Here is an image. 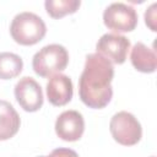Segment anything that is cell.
<instances>
[{"label": "cell", "mask_w": 157, "mask_h": 157, "mask_svg": "<svg viewBox=\"0 0 157 157\" xmlns=\"http://www.w3.org/2000/svg\"><path fill=\"white\" fill-rule=\"evenodd\" d=\"M113 77L114 67L109 60L97 53L88 54L78 80V96L82 103L93 109L107 107L113 97Z\"/></svg>", "instance_id": "obj_1"}, {"label": "cell", "mask_w": 157, "mask_h": 157, "mask_svg": "<svg viewBox=\"0 0 157 157\" xmlns=\"http://www.w3.org/2000/svg\"><path fill=\"white\" fill-rule=\"evenodd\" d=\"M45 33L47 26L44 21L29 11L17 13L10 25L12 39L21 45H34L44 38Z\"/></svg>", "instance_id": "obj_2"}, {"label": "cell", "mask_w": 157, "mask_h": 157, "mask_svg": "<svg viewBox=\"0 0 157 157\" xmlns=\"http://www.w3.org/2000/svg\"><path fill=\"white\" fill-rule=\"evenodd\" d=\"M69 64V53L61 44H48L39 49L32 59L33 71L40 77L60 74Z\"/></svg>", "instance_id": "obj_3"}, {"label": "cell", "mask_w": 157, "mask_h": 157, "mask_svg": "<svg viewBox=\"0 0 157 157\" xmlns=\"http://www.w3.org/2000/svg\"><path fill=\"white\" fill-rule=\"evenodd\" d=\"M109 130L113 139L123 146H134L142 137L140 121L129 112L115 113L109 123Z\"/></svg>", "instance_id": "obj_4"}, {"label": "cell", "mask_w": 157, "mask_h": 157, "mask_svg": "<svg viewBox=\"0 0 157 157\" xmlns=\"http://www.w3.org/2000/svg\"><path fill=\"white\" fill-rule=\"evenodd\" d=\"M137 20L136 10L123 2H113L103 12V22L105 27L118 34L134 31L137 26Z\"/></svg>", "instance_id": "obj_5"}, {"label": "cell", "mask_w": 157, "mask_h": 157, "mask_svg": "<svg viewBox=\"0 0 157 157\" xmlns=\"http://www.w3.org/2000/svg\"><path fill=\"white\" fill-rule=\"evenodd\" d=\"M130 45V40L125 36L118 33H105L98 39L96 50L97 54H101L110 63L123 64L126 60Z\"/></svg>", "instance_id": "obj_6"}, {"label": "cell", "mask_w": 157, "mask_h": 157, "mask_svg": "<svg viewBox=\"0 0 157 157\" xmlns=\"http://www.w3.org/2000/svg\"><path fill=\"white\" fill-rule=\"evenodd\" d=\"M15 98L26 112H37L42 108L44 97L40 85L32 77L25 76L15 85Z\"/></svg>", "instance_id": "obj_7"}, {"label": "cell", "mask_w": 157, "mask_h": 157, "mask_svg": "<svg viewBox=\"0 0 157 157\" xmlns=\"http://www.w3.org/2000/svg\"><path fill=\"white\" fill-rule=\"evenodd\" d=\"M85 131V120L80 112L77 110H65L63 112L55 121L56 135L69 142H74L81 139Z\"/></svg>", "instance_id": "obj_8"}, {"label": "cell", "mask_w": 157, "mask_h": 157, "mask_svg": "<svg viewBox=\"0 0 157 157\" xmlns=\"http://www.w3.org/2000/svg\"><path fill=\"white\" fill-rule=\"evenodd\" d=\"M74 94L72 81L64 74H55L47 82V97L49 103L55 107L67 104Z\"/></svg>", "instance_id": "obj_9"}, {"label": "cell", "mask_w": 157, "mask_h": 157, "mask_svg": "<svg viewBox=\"0 0 157 157\" xmlns=\"http://www.w3.org/2000/svg\"><path fill=\"white\" fill-rule=\"evenodd\" d=\"M21 125V119L16 109L7 101L0 99V141L13 137Z\"/></svg>", "instance_id": "obj_10"}, {"label": "cell", "mask_w": 157, "mask_h": 157, "mask_svg": "<svg viewBox=\"0 0 157 157\" xmlns=\"http://www.w3.org/2000/svg\"><path fill=\"white\" fill-rule=\"evenodd\" d=\"M130 60L132 66L140 72L151 74L155 72L157 67V55L155 49L148 48L141 42H137L132 47L130 53Z\"/></svg>", "instance_id": "obj_11"}, {"label": "cell", "mask_w": 157, "mask_h": 157, "mask_svg": "<svg viewBox=\"0 0 157 157\" xmlns=\"http://www.w3.org/2000/svg\"><path fill=\"white\" fill-rule=\"evenodd\" d=\"M23 69V61L20 55L10 52L0 53V80H11L17 77Z\"/></svg>", "instance_id": "obj_12"}, {"label": "cell", "mask_w": 157, "mask_h": 157, "mask_svg": "<svg viewBox=\"0 0 157 157\" xmlns=\"http://www.w3.org/2000/svg\"><path fill=\"white\" fill-rule=\"evenodd\" d=\"M81 5L80 0H47L44 2L48 15L53 18H61L75 13Z\"/></svg>", "instance_id": "obj_13"}, {"label": "cell", "mask_w": 157, "mask_h": 157, "mask_svg": "<svg viewBox=\"0 0 157 157\" xmlns=\"http://www.w3.org/2000/svg\"><path fill=\"white\" fill-rule=\"evenodd\" d=\"M156 7H157V4L153 2V4L145 11V23H146V26H147L152 32H156V31H157V15H156Z\"/></svg>", "instance_id": "obj_14"}, {"label": "cell", "mask_w": 157, "mask_h": 157, "mask_svg": "<svg viewBox=\"0 0 157 157\" xmlns=\"http://www.w3.org/2000/svg\"><path fill=\"white\" fill-rule=\"evenodd\" d=\"M47 157H78V155L76 153V151L71 150V148H65V147H59L55 148L50 152L49 156Z\"/></svg>", "instance_id": "obj_15"}, {"label": "cell", "mask_w": 157, "mask_h": 157, "mask_svg": "<svg viewBox=\"0 0 157 157\" xmlns=\"http://www.w3.org/2000/svg\"><path fill=\"white\" fill-rule=\"evenodd\" d=\"M38 157H47V156H38Z\"/></svg>", "instance_id": "obj_16"}, {"label": "cell", "mask_w": 157, "mask_h": 157, "mask_svg": "<svg viewBox=\"0 0 157 157\" xmlns=\"http://www.w3.org/2000/svg\"><path fill=\"white\" fill-rule=\"evenodd\" d=\"M151 157H155V156H151Z\"/></svg>", "instance_id": "obj_17"}]
</instances>
